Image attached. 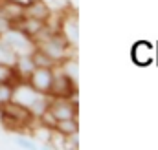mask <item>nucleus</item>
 <instances>
[{
    "label": "nucleus",
    "instance_id": "nucleus-1",
    "mask_svg": "<svg viewBox=\"0 0 158 150\" xmlns=\"http://www.w3.org/2000/svg\"><path fill=\"white\" fill-rule=\"evenodd\" d=\"M13 101L19 103L20 106H24L28 112L31 113V117L37 121L40 119L48 106H50V95L40 93L37 90H33L26 81H17L15 88H13Z\"/></svg>",
    "mask_w": 158,
    "mask_h": 150
},
{
    "label": "nucleus",
    "instance_id": "nucleus-2",
    "mask_svg": "<svg viewBox=\"0 0 158 150\" xmlns=\"http://www.w3.org/2000/svg\"><path fill=\"white\" fill-rule=\"evenodd\" d=\"M35 46L40 48L50 59H53V61L57 62V66H59L63 61L74 57V44H70V42L66 40V37H64L59 30L52 31L46 38L35 42Z\"/></svg>",
    "mask_w": 158,
    "mask_h": 150
},
{
    "label": "nucleus",
    "instance_id": "nucleus-3",
    "mask_svg": "<svg viewBox=\"0 0 158 150\" xmlns=\"http://www.w3.org/2000/svg\"><path fill=\"white\" fill-rule=\"evenodd\" d=\"M0 121L9 130H22V128H30L35 119L31 117V113L28 112L24 106H20L19 103L11 101V103L4 105L0 108Z\"/></svg>",
    "mask_w": 158,
    "mask_h": 150
},
{
    "label": "nucleus",
    "instance_id": "nucleus-4",
    "mask_svg": "<svg viewBox=\"0 0 158 150\" xmlns=\"http://www.w3.org/2000/svg\"><path fill=\"white\" fill-rule=\"evenodd\" d=\"M77 93L76 88V79L70 77L61 66H55V75H53V82L50 88V97H64V99H74Z\"/></svg>",
    "mask_w": 158,
    "mask_h": 150
},
{
    "label": "nucleus",
    "instance_id": "nucleus-5",
    "mask_svg": "<svg viewBox=\"0 0 158 150\" xmlns=\"http://www.w3.org/2000/svg\"><path fill=\"white\" fill-rule=\"evenodd\" d=\"M0 38L17 53V55H22V53H31L33 51V48H35V42H33V38L30 37V35H26L22 30H19V28H15V26H11L9 30H6Z\"/></svg>",
    "mask_w": 158,
    "mask_h": 150
},
{
    "label": "nucleus",
    "instance_id": "nucleus-6",
    "mask_svg": "<svg viewBox=\"0 0 158 150\" xmlns=\"http://www.w3.org/2000/svg\"><path fill=\"white\" fill-rule=\"evenodd\" d=\"M53 75H55V68H39V66H35L33 72L28 75L26 82L33 90L48 95L50 88H52V82H53Z\"/></svg>",
    "mask_w": 158,
    "mask_h": 150
},
{
    "label": "nucleus",
    "instance_id": "nucleus-7",
    "mask_svg": "<svg viewBox=\"0 0 158 150\" xmlns=\"http://www.w3.org/2000/svg\"><path fill=\"white\" fill-rule=\"evenodd\" d=\"M155 55H156V49H155V44L149 42V40H138L132 44L131 48V59L136 66H149L155 62Z\"/></svg>",
    "mask_w": 158,
    "mask_h": 150
},
{
    "label": "nucleus",
    "instance_id": "nucleus-8",
    "mask_svg": "<svg viewBox=\"0 0 158 150\" xmlns=\"http://www.w3.org/2000/svg\"><path fill=\"white\" fill-rule=\"evenodd\" d=\"M48 112L59 119H68V117H77V103L74 99H64V97H50V106Z\"/></svg>",
    "mask_w": 158,
    "mask_h": 150
},
{
    "label": "nucleus",
    "instance_id": "nucleus-9",
    "mask_svg": "<svg viewBox=\"0 0 158 150\" xmlns=\"http://www.w3.org/2000/svg\"><path fill=\"white\" fill-rule=\"evenodd\" d=\"M35 68V62L31 59L30 53H22V55H17L15 59V64H13V73H15V79L17 81H26L28 75L33 72Z\"/></svg>",
    "mask_w": 158,
    "mask_h": 150
},
{
    "label": "nucleus",
    "instance_id": "nucleus-10",
    "mask_svg": "<svg viewBox=\"0 0 158 150\" xmlns=\"http://www.w3.org/2000/svg\"><path fill=\"white\" fill-rule=\"evenodd\" d=\"M24 17L37 18V20H48L52 17V9L44 4V0H30L24 6Z\"/></svg>",
    "mask_w": 158,
    "mask_h": 150
},
{
    "label": "nucleus",
    "instance_id": "nucleus-11",
    "mask_svg": "<svg viewBox=\"0 0 158 150\" xmlns=\"http://www.w3.org/2000/svg\"><path fill=\"white\" fill-rule=\"evenodd\" d=\"M53 132L59 134L61 137H68V136H76V134H79L77 117H68V119H59V121H55Z\"/></svg>",
    "mask_w": 158,
    "mask_h": 150
},
{
    "label": "nucleus",
    "instance_id": "nucleus-12",
    "mask_svg": "<svg viewBox=\"0 0 158 150\" xmlns=\"http://www.w3.org/2000/svg\"><path fill=\"white\" fill-rule=\"evenodd\" d=\"M31 55V59H33V62H35V66H39V68H55L57 66V62L53 61V59H50L40 48H33V51L30 53Z\"/></svg>",
    "mask_w": 158,
    "mask_h": 150
},
{
    "label": "nucleus",
    "instance_id": "nucleus-13",
    "mask_svg": "<svg viewBox=\"0 0 158 150\" xmlns=\"http://www.w3.org/2000/svg\"><path fill=\"white\" fill-rule=\"evenodd\" d=\"M15 59H17V53L0 38V64H4V66H9V68H13V64H15Z\"/></svg>",
    "mask_w": 158,
    "mask_h": 150
},
{
    "label": "nucleus",
    "instance_id": "nucleus-14",
    "mask_svg": "<svg viewBox=\"0 0 158 150\" xmlns=\"http://www.w3.org/2000/svg\"><path fill=\"white\" fill-rule=\"evenodd\" d=\"M13 88H15V82H11V81L0 82V108L13 101Z\"/></svg>",
    "mask_w": 158,
    "mask_h": 150
},
{
    "label": "nucleus",
    "instance_id": "nucleus-15",
    "mask_svg": "<svg viewBox=\"0 0 158 150\" xmlns=\"http://www.w3.org/2000/svg\"><path fill=\"white\" fill-rule=\"evenodd\" d=\"M13 143H15L17 147H20V148L37 150V143H35L30 136H22V134H19V136H15V137H13Z\"/></svg>",
    "mask_w": 158,
    "mask_h": 150
},
{
    "label": "nucleus",
    "instance_id": "nucleus-16",
    "mask_svg": "<svg viewBox=\"0 0 158 150\" xmlns=\"http://www.w3.org/2000/svg\"><path fill=\"white\" fill-rule=\"evenodd\" d=\"M4 81H11V82H17V79H15V73H13V68L0 64V82H4Z\"/></svg>",
    "mask_w": 158,
    "mask_h": 150
},
{
    "label": "nucleus",
    "instance_id": "nucleus-17",
    "mask_svg": "<svg viewBox=\"0 0 158 150\" xmlns=\"http://www.w3.org/2000/svg\"><path fill=\"white\" fill-rule=\"evenodd\" d=\"M155 49H156V55H155V62H158V42L155 44Z\"/></svg>",
    "mask_w": 158,
    "mask_h": 150
}]
</instances>
